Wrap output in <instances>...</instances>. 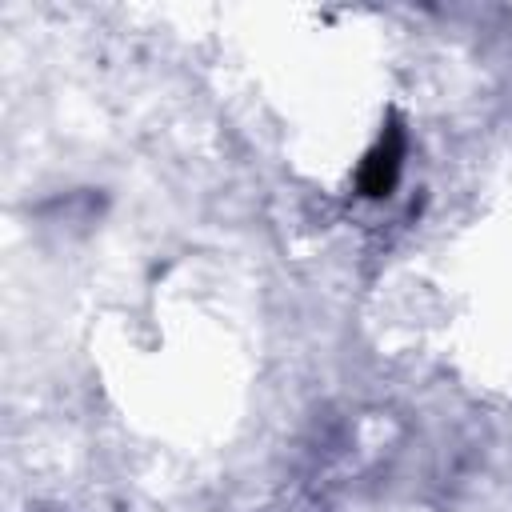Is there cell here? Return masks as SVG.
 Returning a JSON list of instances; mask_svg holds the SVG:
<instances>
[{"instance_id":"1","label":"cell","mask_w":512,"mask_h":512,"mask_svg":"<svg viewBox=\"0 0 512 512\" xmlns=\"http://www.w3.org/2000/svg\"><path fill=\"white\" fill-rule=\"evenodd\" d=\"M400 164H404V128L400 124H388L380 132V140L368 148V156L360 160V172H356V188L360 196H388L396 188V176H400Z\"/></svg>"}]
</instances>
